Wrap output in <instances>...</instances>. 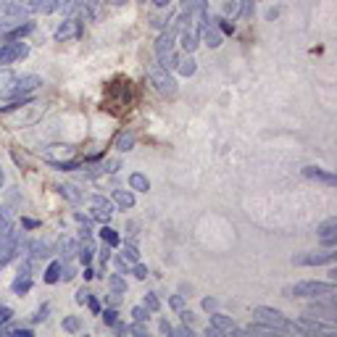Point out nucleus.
<instances>
[{
    "mask_svg": "<svg viewBox=\"0 0 337 337\" xmlns=\"http://www.w3.org/2000/svg\"><path fill=\"white\" fill-rule=\"evenodd\" d=\"M129 103H132V85H129V79L124 77H116L114 82L106 85V111L114 116H121L124 111L129 108Z\"/></svg>",
    "mask_w": 337,
    "mask_h": 337,
    "instance_id": "1",
    "label": "nucleus"
},
{
    "mask_svg": "<svg viewBox=\"0 0 337 337\" xmlns=\"http://www.w3.org/2000/svg\"><path fill=\"white\" fill-rule=\"evenodd\" d=\"M253 316L261 322V324H266L271 327L274 332H298L301 334V327H298V322H290L282 316V311H277V308H269V306H256L253 308Z\"/></svg>",
    "mask_w": 337,
    "mask_h": 337,
    "instance_id": "2",
    "label": "nucleus"
},
{
    "mask_svg": "<svg viewBox=\"0 0 337 337\" xmlns=\"http://www.w3.org/2000/svg\"><path fill=\"white\" fill-rule=\"evenodd\" d=\"M334 292H337V287L332 282H295L282 290L285 298H324V295H334Z\"/></svg>",
    "mask_w": 337,
    "mask_h": 337,
    "instance_id": "3",
    "label": "nucleus"
},
{
    "mask_svg": "<svg viewBox=\"0 0 337 337\" xmlns=\"http://www.w3.org/2000/svg\"><path fill=\"white\" fill-rule=\"evenodd\" d=\"M151 82H153V87L161 92L163 98H177L179 87H177V79L168 74V69H163V66L151 69Z\"/></svg>",
    "mask_w": 337,
    "mask_h": 337,
    "instance_id": "4",
    "label": "nucleus"
},
{
    "mask_svg": "<svg viewBox=\"0 0 337 337\" xmlns=\"http://www.w3.org/2000/svg\"><path fill=\"white\" fill-rule=\"evenodd\" d=\"M18 242H22V232L13 229V227H8L3 235H0V269L18 253Z\"/></svg>",
    "mask_w": 337,
    "mask_h": 337,
    "instance_id": "5",
    "label": "nucleus"
},
{
    "mask_svg": "<svg viewBox=\"0 0 337 337\" xmlns=\"http://www.w3.org/2000/svg\"><path fill=\"white\" fill-rule=\"evenodd\" d=\"M334 248H327L322 253H303V256H295L292 258V264L295 266H322V264H334Z\"/></svg>",
    "mask_w": 337,
    "mask_h": 337,
    "instance_id": "6",
    "label": "nucleus"
},
{
    "mask_svg": "<svg viewBox=\"0 0 337 337\" xmlns=\"http://www.w3.org/2000/svg\"><path fill=\"white\" fill-rule=\"evenodd\" d=\"M303 316H308V319H319V322H337V308L332 303H308L303 308Z\"/></svg>",
    "mask_w": 337,
    "mask_h": 337,
    "instance_id": "7",
    "label": "nucleus"
},
{
    "mask_svg": "<svg viewBox=\"0 0 337 337\" xmlns=\"http://www.w3.org/2000/svg\"><path fill=\"white\" fill-rule=\"evenodd\" d=\"M43 85V79L37 77V74H24V77H16V82H13V87L6 92V95H11V98H18V95H27V92H32V90H37Z\"/></svg>",
    "mask_w": 337,
    "mask_h": 337,
    "instance_id": "8",
    "label": "nucleus"
},
{
    "mask_svg": "<svg viewBox=\"0 0 337 337\" xmlns=\"http://www.w3.org/2000/svg\"><path fill=\"white\" fill-rule=\"evenodd\" d=\"M27 53H29L27 43H6L0 45V64H13L18 58H24Z\"/></svg>",
    "mask_w": 337,
    "mask_h": 337,
    "instance_id": "9",
    "label": "nucleus"
},
{
    "mask_svg": "<svg viewBox=\"0 0 337 337\" xmlns=\"http://www.w3.org/2000/svg\"><path fill=\"white\" fill-rule=\"evenodd\" d=\"M90 205H92V216L100 219V221H108L111 214H114V203H111L108 198H103V195H92Z\"/></svg>",
    "mask_w": 337,
    "mask_h": 337,
    "instance_id": "10",
    "label": "nucleus"
},
{
    "mask_svg": "<svg viewBox=\"0 0 337 337\" xmlns=\"http://www.w3.org/2000/svg\"><path fill=\"white\" fill-rule=\"evenodd\" d=\"M319 240L324 248H334L337 245V219H327L319 224Z\"/></svg>",
    "mask_w": 337,
    "mask_h": 337,
    "instance_id": "11",
    "label": "nucleus"
},
{
    "mask_svg": "<svg viewBox=\"0 0 337 337\" xmlns=\"http://www.w3.org/2000/svg\"><path fill=\"white\" fill-rule=\"evenodd\" d=\"M53 253V248L48 245V242H43V240H32V242H27L24 245V256H29L32 261H40V258H48ZM22 256V253H18Z\"/></svg>",
    "mask_w": 337,
    "mask_h": 337,
    "instance_id": "12",
    "label": "nucleus"
},
{
    "mask_svg": "<svg viewBox=\"0 0 337 337\" xmlns=\"http://www.w3.org/2000/svg\"><path fill=\"white\" fill-rule=\"evenodd\" d=\"M77 256H79V261H82L85 266H90L92 256H95V245H92V240H90V229L87 227L82 229V242L77 245Z\"/></svg>",
    "mask_w": 337,
    "mask_h": 337,
    "instance_id": "13",
    "label": "nucleus"
},
{
    "mask_svg": "<svg viewBox=\"0 0 337 337\" xmlns=\"http://www.w3.org/2000/svg\"><path fill=\"white\" fill-rule=\"evenodd\" d=\"M303 177L316 179V182H322V184H327V187H334V184H337V177L329 174V172H324V168H319V166H306V168H303Z\"/></svg>",
    "mask_w": 337,
    "mask_h": 337,
    "instance_id": "14",
    "label": "nucleus"
},
{
    "mask_svg": "<svg viewBox=\"0 0 337 337\" xmlns=\"http://www.w3.org/2000/svg\"><path fill=\"white\" fill-rule=\"evenodd\" d=\"M200 37H203V43L208 45L211 50H216V48L221 45V32H219L216 24H211V22H205V27L200 29Z\"/></svg>",
    "mask_w": 337,
    "mask_h": 337,
    "instance_id": "15",
    "label": "nucleus"
},
{
    "mask_svg": "<svg viewBox=\"0 0 337 337\" xmlns=\"http://www.w3.org/2000/svg\"><path fill=\"white\" fill-rule=\"evenodd\" d=\"M82 32V27H79V22H77V18H69V22H64L58 29H55V40H69V37H77Z\"/></svg>",
    "mask_w": 337,
    "mask_h": 337,
    "instance_id": "16",
    "label": "nucleus"
},
{
    "mask_svg": "<svg viewBox=\"0 0 337 337\" xmlns=\"http://www.w3.org/2000/svg\"><path fill=\"white\" fill-rule=\"evenodd\" d=\"M179 34H182V48H184L187 53H193V50L200 45V40H198L200 34H198L195 29H190V27H182V32H179Z\"/></svg>",
    "mask_w": 337,
    "mask_h": 337,
    "instance_id": "17",
    "label": "nucleus"
},
{
    "mask_svg": "<svg viewBox=\"0 0 337 337\" xmlns=\"http://www.w3.org/2000/svg\"><path fill=\"white\" fill-rule=\"evenodd\" d=\"M27 8L37 13H53L58 8V0H27Z\"/></svg>",
    "mask_w": 337,
    "mask_h": 337,
    "instance_id": "18",
    "label": "nucleus"
},
{
    "mask_svg": "<svg viewBox=\"0 0 337 337\" xmlns=\"http://www.w3.org/2000/svg\"><path fill=\"white\" fill-rule=\"evenodd\" d=\"M211 327H214V329H219V332H227V334H232V329H235V322L229 319V316H224V313H211Z\"/></svg>",
    "mask_w": 337,
    "mask_h": 337,
    "instance_id": "19",
    "label": "nucleus"
},
{
    "mask_svg": "<svg viewBox=\"0 0 337 337\" xmlns=\"http://www.w3.org/2000/svg\"><path fill=\"white\" fill-rule=\"evenodd\" d=\"M129 190L148 193V190H151V182H148V177H145V174L135 172V174H129Z\"/></svg>",
    "mask_w": 337,
    "mask_h": 337,
    "instance_id": "20",
    "label": "nucleus"
},
{
    "mask_svg": "<svg viewBox=\"0 0 337 337\" xmlns=\"http://www.w3.org/2000/svg\"><path fill=\"white\" fill-rule=\"evenodd\" d=\"M179 74H182V77H193V74H195V58H193V55H187V58H179L177 61V66H174Z\"/></svg>",
    "mask_w": 337,
    "mask_h": 337,
    "instance_id": "21",
    "label": "nucleus"
},
{
    "mask_svg": "<svg viewBox=\"0 0 337 337\" xmlns=\"http://www.w3.org/2000/svg\"><path fill=\"white\" fill-rule=\"evenodd\" d=\"M58 253L64 258H71L74 253H77V240H74V237H61L58 240Z\"/></svg>",
    "mask_w": 337,
    "mask_h": 337,
    "instance_id": "22",
    "label": "nucleus"
},
{
    "mask_svg": "<svg viewBox=\"0 0 337 337\" xmlns=\"http://www.w3.org/2000/svg\"><path fill=\"white\" fill-rule=\"evenodd\" d=\"M114 200L121 205L124 211L135 205V195H132V190H114Z\"/></svg>",
    "mask_w": 337,
    "mask_h": 337,
    "instance_id": "23",
    "label": "nucleus"
},
{
    "mask_svg": "<svg viewBox=\"0 0 337 337\" xmlns=\"http://www.w3.org/2000/svg\"><path fill=\"white\" fill-rule=\"evenodd\" d=\"M11 290H13L16 295H27V292L32 290V277H22V274H18V277L13 279Z\"/></svg>",
    "mask_w": 337,
    "mask_h": 337,
    "instance_id": "24",
    "label": "nucleus"
},
{
    "mask_svg": "<svg viewBox=\"0 0 337 337\" xmlns=\"http://www.w3.org/2000/svg\"><path fill=\"white\" fill-rule=\"evenodd\" d=\"M45 282L48 285H55V282H61V261H53V264L45 269Z\"/></svg>",
    "mask_w": 337,
    "mask_h": 337,
    "instance_id": "25",
    "label": "nucleus"
},
{
    "mask_svg": "<svg viewBox=\"0 0 337 337\" xmlns=\"http://www.w3.org/2000/svg\"><path fill=\"white\" fill-rule=\"evenodd\" d=\"M116 148H119L121 153H124V151H132V148H135V135H132V132H121V135L116 137Z\"/></svg>",
    "mask_w": 337,
    "mask_h": 337,
    "instance_id": "26",
    "label": "nucleus"
},
{
    "mask_svg": "<svg viewBox=\"0 0 337 337\" xmlns=\"http://www.w3.org/2000/svg\"><path fill=\"white\" fill-rule=\"evenodd\" d=\"M55 190H58L64 198H69L71 203H79V200H82V195L77 193V187H74V184H58Z\"/></svg>",
    "mask_w": 337,
    "mask_h": 337,
    "instance_id": "27",
    "label": "nucleus"
},
{
    "mask_svg": "<svg viewBox=\"0 0 337 337\" xmlns=\"http://www.w3.org/2000/svg\"><path fill=\"white\" fill-rule=\"evenodd\" d=\"M13 82H16V74L13 71H8V69L0 71V92H8L13 87Z\"/></svg>",
    "mask_w": 337,
    "mask_h": 337,
    "instance_id": "28",
    "label": "nucleus"
},
{
    "mask_svg": "<svg viewBox=\"0 0 337 337\" xmlns=\"http://www.w3.org/2000/svg\"><path fill=\"white\" fill-rule=\"evenodd\" d=\"M100 237H103L106 245H111V248H116V245H119V232H116V229H111V227H103V229H100Z\"/></svg>",
    "mask_w": 337,
    "mask_h": 337,
    "instance_id": "29",
    "label": "nucleus"
},
{
    "mask_svg": "<svg viewBox=\"0 0 337 337\" xmlns=\"http://www.w3.org/2000/svg\"><path fill=\"white\" fill-rule=\"evenodd\" d=\"M121 258L127 261V264H137V261H140V253H137V248L132 245V242H127V245H124V253H121Z\"/></svg>",
    "mask_w": 337,
    "mask_h": 337,
    "instance_id": "30",
    "label": "nucleus"
},
{
    "mask_svg": "<svg viewBox=\"0 0 337 337\" xmlns=\"http://www.w3.org/2000/svg\"><path fill=\"white\" fill-rule=\"evenodd\" d=\"M108 285H111V290H114V292H127V282H124V279H121V274H111L108 277Z\"/></svg>",
    "mask_w": 337,
    "mask_h": 337,
    "instance_id": "31",
    "label": "nucleus"
},
{
    "mask_svg": "<svg viewBox=\"0 0 337 337\" xmlns=\"http://www.w3.org/2000/svg\"><path fill=\"white\" fill-rule=\"evenodd\" d=\"M8 227H11V208H6V205H0V235H3Z\"/></svg>",
    "mask_w": 337,
    "mask_h": 337,
    "instance_id": "32",
    "label": "nucleus"
},
{
    "mask_svg": "<svg viewBox=\"0 0 337 337\" xmlns=\"http://www.w3.org/2000/svg\"><path fill=\"white\" fill-rule=\"evenodd\" d=\"M64 329H66V332H79V329H82V322L77 319V316H66V319H64Z\"/></svg>",
    "mask_w": 337,
    "mask_h": 337,
    "instance_id": "33",
    "label": "nucleus"
},
{
    "mask_svg": "<svg viewBox=\"0 0 337 337\" xmlns=\"http://www.w3.org/2000/svg\"><path fill=\"white\" fill-rule=\"evenodd\" d=\"M145 308L151 311V313H156V311L161 308V301H158V298H156L153 292H148V295H145Z\"/></svg>",
    "mask_w": 337,
    "mask_h": 337,
    "instance_id": "34",
    "label": "nucleus"
},
{
    "mask_svg": "<svg viewBox=\"0 0 337 337\" xmlns=\"http://www.w3.org/2000/svg\"><path fill=\"white\" fill-rule=\"evenodd\" d=\"M219 22V32H224V34H235V22H227V18H216Z\"/></svg>",
    "mask_w": 337,
    "mask_h": 337,
    "instance_id": "35",
    "label": "nucleus"
},
{
    "mask_svg": "<svg viewBox=\"0 0 337 337\" xmlns=\"http://www.w3.org/2000/svg\"><path fill=\"white\" fill-rule=\"evenodd\" d=\"M148 313H151V311H148L145 306H137V308H132V316H135V322H148Z\"/></svg>",
    "mask_w": 337,
    "mask_h": 337,
    "instance_id": "36",
    "label": "nucleus"
},
{
    "mask_svg": "<svg viewBox=\"0 0 337 337\" xmlns=\"http://www.w3.org/2000/svg\"><path fill=\"white\" fill-rule=\"evenodd\" d=\"M74 277H77V269L61 264V279H64V282H69V279H74Z\"/></svg>",
    "mask_w": 337,
    "mask_h": 337,
    "instance_id": "37",
    "label": "nucleus"
},
{
    "mask_svg": "<svg viewBox=\"0 0 337 337\" xmlns=\"http://www.w3.org/2000/svg\"><path fill=\"white\" fill-rule=\"evenodd\" d=\"M85 303L90 306V311H92V313H100V303H98V298L92 295V292L87 295V301H85Z\"/></svg>",
    "mask_w": 337,
    "mask_h": 337,
    "instance_id": "38",
    "label": "nucleus"
},
{
    "mask_svg": "<svg viewBox=\"0 0 337 337\" xmlns=\"http://www.w3.org/2000/svg\"><path fill=\"white\" fill-rule=\"evenodd\" d=\"M116 316H119V313H116V308H106V311H103V322L111 327V324L116 322Z\"/></svg>",
    "mask_w": 337,
    "mask_h": 337,
    "instance_id": "39",
    "label": "nucleus"
},
{
    "mask_svg": "<svg viewBox=\"0 0 337 337\" xmlns=\"http://www.w3.org/2000/svg\"><path fill=\"white\" fill-rule=\"evenodd\" d=\"M240 13L242 16H253V0H240Z\"/></svg>",
    "mask_w": 337,
    "mask_h": 337,
    "instance_id": "40",
    "label": "nucleus"
},
{
    "mask_svg": "<svg viewBox=\"0 0 337 337\" xmlns=\"http://www.w3.org/2000/svg\"><path fill=\"white\" fill-rule=\"evenodd\" d=\"M11 319H13V308L0 306V322H11Z\"/></svg>",
    "mask_w": 337,
    "mask_h": 337,
    "instance_id": "41",
    "label": "nucleus"
},
{
    "mask_svg": "<svg viewBox=\"0 0 337 337\" xmlns=\"http://www.w3.org/2000/svg\"><path fill=\"white\" fill-rule=\"evenodd\" d=\"M203 308L211 313V311H216V308H219V301H216V298H205V301H203Z\"/></svg>",
    "mask_w": 337,
    "mask_h": 337,
    "instance_id": "42",
    "label": "nucleus"
},
{
    "mask_svg": "<svg viewBox=\"0 0 337 337\" xmlns=\"http://www.w3.org/2000/svg\"><path fill=\"white\" fill-rule=\"evenodd\" d=\"M8 334H13V337H32L34 332H32V329H27V327H24V329L18 327V329H8Z\"/></svg>",
    "mask_w": 337,
    "mask_h": 337,
    "instance_id": "43",
    "label": "nucleus"
},
{
    "mask_svg": "<svg viewBox=\"0 0 337 337\" xmlns=\"http://www.w3.org/2000/svg\"><path fill=\"white\" fill-rule=\"evenodd\" d=\"M48 311H50V306H43V308H37V311H34V316H32V322H43Z\"/></svg>",
    "mask_w": 337,
    "mask_h": 337,
    "instance_id": "44",
    "label": "nucleus"
},
{
    "mask_svg": "<svg viewBox=\"0 0 337 337\" xmlns=\"http://www.w3.org/2000/svg\"><path fill=\"white\" fill-rule=\"evenodd\" d=\"M100 261H103V266L111 261V245H106V242H103V248H100Z\"/></svg>",
    "mask_w": 337,
    "mask_h": 337,
    "instance_id": "45",
    "label": "nucleus"
},
{
    "mask_svg": "<svg viewBox=\"0 0 337 337\" xmlns=\"http://www.w3.org/2000/svg\"><path fill=\"white\" fill-rule=\"evenodd\" d=\"M135 277H137V279H145V277H148V269H145V266L140 264V261L135 264Z\"/></svg>",
    "mask_w": 337,
    "mask_h": 337,
    "instance_id": "46",
    "label": "nucleus"
},
{
    "mask_svg": "<svg viewBox=\"0 0 337 337\" xmlns=\"http://www.w3.org/2000/svg\"><path fill=\"white\" fill-rule=\"evenodd\" d=\"M127 332H135V334H148V327H142L140 322L135 327H127Z\"/></svg>",
    "mask_w": 337,
    "mask_h": 337,
    "instance_id": "47",
    "label": "nucleus"
},
{
    "mask_svg": "<svg viewBox=\"0 0 337 337\" xmlns=\"http://www.w3.org/2000/svg\"><path fill=\"white\" fill-rule=\"evenodd\" d=\"M158 329H161L163 334H172V329H174V327H172V324H168L166 319H161V322H158Z\"/></svg>",
    "mask_w": 337,
    "mask_h": 337,
    "instance_id": "48",
    "label": "nucleus"
},
{
    "mask_svg": "<svg viewBox=\"0 0 337 337\" xmlns=\"http://www.w3.org/2000/svg\"><path fill=\"white\" fill-rule=\"evenodd\" d=\"M172 334H182V337H193V329H190V327H179V329H172Z\"/></svg>",
    "mask_w": 337,
    "mask_h": 337,
    "instance_id": "49",
    "label": "nucleus"
},
{
    "mask_svg": "<svg viewBox=\"0 0 337 337\" xmlns=\"http://www.w3.org/2000/svg\"><path fill=\"white\" fill-rule=\"evenodd\" d=\"M119 168V161H106L103 163V172H116Z\"/></svg>",
    "mask_w": 337,
    "mask_h": 337,
    "instance_id": "50",
    "label": "nucleus"
},
{
    "mask_svg": "<svg viewBox=\"0 0 337 337\" xmlns=\"http://www.w3.org/2000/svg\"><path fill=\"white\" fill-rule=\"evenodd\" d=\"M22 227H27V229H37L40 224H37L34 219H22Z\"/></svg>",
    "mask_w": 337,
    "mask_h": 337,
    "instance_id": "51",
    "label": "nucleus"
},
{
    "mask_svg": "<svg viewBox=\"0 0 337 337\" xmlns=\"http://www.w3.org/2000/svg\"><path fill=\"white\" fill-rule=\"evenodd\" d=\"M168 303H172V306H174L177 311H179V308H184V301H182L179 295H174V298H172V301H168Z\"/></svg>",
    "mask_w": 337,
    "mask_h": 337,
    "instance_id": "52",
    "label": "nucleus"
},
{
    "mask_svg": "<svg viewBox=\"0 0 337 337\" xmlns=\"http://www.w3.org/2000/svg\"><path fill=\"white\" fill-rule=\"evenodd\" d=\"M87 295H90V292H87V290L82 287V290L77 292V303H85V301H87Z\"/></svg>",
    "mask_w": 337,
    "mask_h": 337,
    "instance_id": "53",
    "label": "nucleus"
},
{
    "mask_svg": "<svg viewBox=\"0 0 337 337\" xmlns=\"http://www.w3.org/2000/svg\"><path fill=\"white\" fill-rule=\"evenodd\" d=\"M77 221L82 224V227H90V219H87V216H82V214H77Z\"/></svg>",
    "mask_w": 337,
    "mask_h": 337,
    "instance_id": "54",
    "label": "nucleus"
},
{
    "mask_svg": "<svg viewBox=\"0 0 337 337\" xmlns=\"http://www.w3.org/2000/svg\"><path fill=\"white\" fill-rule=\"evenodd\" d=\"M224 11H227V13H235V11H237V3H227V6H224Z\"/></svg>",
    "mask_w": 337,
    "mask_h": 337,
    "instance_id": "55",
    "label": "nucleus"
},
{
    "mask_svg": "<svg viewBox=\"0 0 337 337\" xmlns=\"http://www.w3.org/2000/svg\"><path fill=\"white\" fill-rule=\"evenodd\" d=\"M153 3H156L158 8H163V6H168V3H172V0H153Z\"/></svg>",
    "mask_w": 337,
    "mask_h": 337,
    "instance_id": "56",
    "label": "nucleus"
},
{
    "mask_svg": "<svg viewBox=\"0 0 337 337\" xmlns=\"http://www.w3.org/2000/svg\"><path fill=\"white\" fill-rule=\"evenodd\" d=\"M92 277H95V271H92V269L87 266V269H85V279H92Z\"/></svg>",
    "mask_w": 337,
    "mask_h": 337,
    "instance_id": "57",
    "label": "nucleus"
},
{
    "mask_svg": "<svg viewBox=\"0 0 337 337\" xmlns=\"http://www.w3.org/2000/svg\"><path fill=\"white\" fill-rule=\"evenodd\" d=\"M108 3H111V6H124L127 0H108Z\"/></svg>",
    "mask_w": 337,
    "mask_h": 337,
    "instance_id": "58",
    "label": "nucleus"
},
{
    "mask_svg": "<svg viewBox=\"0 0 337 337\" xmlns=\"http://www.w3.org/2000/svg\"><path fill=\"white\" fill-rule=\"evenodd\" d=\"M3 182H6V172L0 168V187H3Z\"/></svg>",
    "mask_w": 337,
    "mask_h": 337,
    "instance_id": "59",
    "label": "nucleus"
},
{
    "mask_svg": "<svg viewBox=\"0 0 337 337\" xmlns=\"http://www.w3.org/2000/svg\"><path fill=\"white\" fill-rule=\"evenodd\" d=\"M6 332H8V329L3 327V322H0V334H6Z\"/></svg>",
    "mask_w": 337,
    "mask_h": 337,
    "instance_id": "60",
    "label": "nucleus"
}]
</instances>
